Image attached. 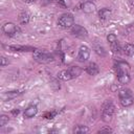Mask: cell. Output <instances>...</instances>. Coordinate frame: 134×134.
<instances>
[{
  "instance_id": "cell-1",
  "label": "cell",
  "mask_w": 134,
  "mask_h": 134,
  "mask_svg": "<svg viewBox=\"0 0 134 134\" xmlns=\"http://www.w3.org/2000/svg\"><path fill=\"white\" fill-rule=\"evenodd\" d=\"M34 59L41 64H47L53 61V55L51 53H49L46 50H42V49H36L34 51Z\"/></svg>"
},
{
  "instance_id": "cell-2",
  "label": "cell",
  "mask_w": 134,
  "mask_h": 134,
  "mask_svg": "<svg viewBox=\"0 0 134 134\" xmlns=\"http://www.w3.org/2000/svg\"><path fill=\"white\" fill-rule=\"evenodd\" d=\"M114 111H115V107L113 105L112 102L110 100H107L104 106H103V111H102V119L105 121V122H109L111 119H112V116L114 114Z\"/></svg>"
},
{
  "instance_id": "cell-3",
  "label": "cell",
  "mask_w": 134,
  "mask_h": 134,
  "mask_svg": "<svg viewBox=\"0 0 134 134\" xmlns=\"http://www.w3.org/2000/svg\"><path fill=\"white\" fill-rule=\"evenodd\" d=\"M58 23L63 28H71L74 25V18L71 14H63L59 18Z\"/></svg>"
},
{
  "instance_id": "cell-4",
  "label": "cell",
  "mask_w": 134,
  "mask_h": 134,
  "mask_svg": "<svg viewBox=\"0 0 134 134\" xmlns=\"http://www.w3.org/2000/svg\"><path fill=\"white\" fill-rule=\"evenodd\" d=\"M2 31L8 37H13L19 32V28L16 24H14L12 22H7L2 26Z\"/></svg>"
},
{
  "instance_id": "cell-5",
  "label": "cell",
  "mask_w": 134,
  "mask_h": 134,
  "mask_svg": "<svg viewBox=\"0 0 134 134\" xmlns=\"http://www.w3.org/2000/svg\"><path fill=\"white\" fill-rule=\"evenodd\" d=\"M90 57V49L88 46L86 45H82L79 49V53H77V61L81 62V63H84L86 61H88Z\"/></svg>"
},
{
  "instance_id": "cell-6",
  "label": "cell",
  "mask_w": 134,
  "mask_h": 134,
  "mask_svg": "<svg viewBox=\"0 0 134 134\" xmlns=\"http://www.w3.org/2000/svg\"><path fill=\"white\" fill-rule=\"evenodd\" d=\"M71 34L75 37H79V38H86L88 36L87 29L81 25H77V24H75L71 27Z\"/></svg>"
},
{
  "instance_id": "cell-7",
  "label": "cell",
  "mask_w": 134,
  "mask_h": 134,
  "mask_svg": "<svg viewBox=\"0 0 134 134\" xmlns=\"http://www.w3.org/2000/svg\"><path fill=\"white\" fill-rule=\"evenodd\" d=\"M95 9H96V6L92 1H86L82 4V10L86 14H92L95 12Z\"/></svg>"
},
{
  "instance_id": "cell-8",
  "label": "cell",
  "mask_w": 134,
  "mask_h": 134,
  "mask_svg": "<svg viewBox=\"0 0 134 134\" xmlns=\"http://www.w3.org/2000/svg\"><path fill=\"white\" fill-rule=\"evenodd\" d=\"M37 113H38V108H37V106L30 105V106H28V107L25 109V111H24V113H23V116H24L25 118H31V117H34L35 115H37Z\"/></svg>"
},
{
  "instance_id": "cell-9",
  "label": "cell",
  "mask_w": 134,
  "mask_h": 134,
  "mask_svg": "<svg viewBox=\"0 0 134 134\" xmlns=\"http://www.w3.org/2000/svg\"><path fill=\"white\" fill-rule=\"evenodd\" d=\"M86 72L88 73V74H90V75H96L98 72H99V68H98V66H97V64H95V63H89L88 65H87V67H86Z\"/></svg>"
},
{
  "instance_id": "cell-10",
  "label": "cell",
  "mask_w": 134,
  "mask_h": 134,
  "mask_svg": "<svg viewBox=\"0 0 134 134\" xmlns=\"http://www.w3.org/2000/svg\"><path fill=\"white\" fill-rule=\"evenodd\" d=\"M117 80H118L119 84H121V85L128 84L130 82L129 72H117Z\"/></svg>"
},
{
  "instance_id": "cell-11",
  "label": "cell",
  "mask_w": 134,
  "mask_h": 134,
  "mask_svg": "<svg viewBox=\"0 0 134 134\" xmlns=\"http://www.w3.org/2000/svg\"><path fill=\"white\" fill-rule=\"evenodd\" d=\"M20 95V92L17 91V90H14V91H8V92H5L2 94V99L4 102H7V100H10V99H14L16 98L17 96Z\"/></svg>"
},
{
  "instance_id": "cell-12",
  "label": "cell",
  "mask_w": 134,
  "mask_h": 134,
  "mask_svg": "<svg viewBox=\"0 0 134 134\" xmlns=\"http://www.w3.org/2000/svg\"><path fill=\"white\" fill-rule=\"evenodd\" d=\"M93 49H94V51L99 55V57H105L106 54H107V51H106V49H105V47L100 44V43H94L93 44Z\"/></svg>"
},
{
  "instance_id": "cell-13",
  "label": "cell",
  "mask_w": 134,
  "mask_h": 134,
  "mask_svg": "<svg viewBox=\"0 0 134 134\" xmlns=\"http://www.w3.org/2000/svg\"><path fill=\"white\" fill-rule=\"evenodd\" d=\"M57 77L60 79V80H62V81H70V80H72V75H71V73L69 72L68 69L60 71L57 74Z\"/></svg>"
},
{
  "instance_id": "cell-14",
  "label": "cell",
  "mask_w": 134,
  "mask_h": 134,
  "mask_svg": "<svg viewBox=\"0 0 134 134\" xmlns=\"http://www.w3.org/2000/svg\"><path fill=\"white\" fill-rule=\"evenodd\" d=\"M98 17H99L100 20H108L111 17V9H109L107 7L102 8L98 12Z\"/></svg>"
},
{
  "instance_id": "cell-15",
  "label": "cell",
  "mask_w": 134,
  "mask_h": 134,
  "mask_svg": "<svg viewBox=\"0 0 134 134\" xmlns=\"http://www.w3.org/2000/svg\"><path fill=\"white\" fill-rule=\"evenodd\" d=\"M115 69H116V72H129L130 67L126 62H118L116 64Z\"/></svg>"
},
{
  "instance_id": "cell-16",
  "label": "cell",
  "mask_w": 134,
  "mask_h": 134,
  "mask_svg": "<svg viewBox=\"0 0 134 134\" xmlns=\"http://www.w3.org/2000/svg\"><path fill=\"white\" fill-rule=\"evenodd\" d=\"M119 102H120L121 106L130 107V106L133 105L134 99H133V96H125V97H119Z\"/></svg>"
},
{
  "instance_id": "cell-17",
  "label": "cell",
  "mask_w": 134,
  "mask_h": 134,
  "mask_svg": "<svg viewBox=\"0 0 134 134\" xmlns=\"http://www.w3.org/2000/svg\"><path fill=\"white\" fill-rule=\"evenodd\" d=\"M68 70H69V72L71 73L72 79L77 77V76L82 73V68L79 67V66H70V67L68 68Z\"/></svg>"
},
{
  "instance_id": "cell-18",
  "label": "cell",
  "mask_w": 134,
  "mask_h": 134,
  "mask_svg": "<svg viewBox=\"0 0 134 134\" xmlns=\"http://www.w3.org/2000/svg\"><path fill=\"white\" fill-rule=\"evenodd\" d=\"M88 132H89V129L86 126H83V125H77L73 129V133H75V134H85V133H88Z\"/></svg>"
},
{
  "instance_id": "cell-19",
  "label": "cell",
  "mask_w": 134,
  "mask_h": 134,
  "mask_svg": "<svg viewBox=\"0 0 134 134\" xmlns=\"http://www.w3.org/2000/svg\"><path fill=\"white\" fill-rule=\"evenodd\" d=\"M122 50H124V52H125L127 55H129V57L134 55V45H133V44H126V45L124 46Z\"/></svg>"
},
{
  "instance_id": "cell-20",
  "label": "cell",
  "mask_w": 134,
  "mask_h": 134,
  "mask_svg": "<svg viewBox=\"0 0 134 134\" xmlns=\"http://www.w3.org/2000/svg\"><path fill=\"white\" fill-rule=\"evenodd\" d=\"M29 21V15L27 13H21L20 16H19V22L21 24H27Z\"/></svg>"
},
{
  "instance_id": "cell-21",
  "label": "cell",
  "mask_w": 134,
  "mask_h": 134,
  "mask_svg": "<svg viewBox=\"0 0 134 134\" xmlns=\"http://www.w3.org/2000/svg\"><path fill=\"white\" fill-rule=\"evenodd\" d=\"M110 46H111L112 51L115 52V53H119L120 50H121L120 45H119V43H118L117 41H115V42H113V43H110Z\"/></svg>"
},
{
  "instance_id": "cell-22",
  "label": "cell",
  "mask_w": 134,
  "mask_h": 134,
  "mask_svg": "<svg viewBox=\"0 0 134 134\" xmlns=\"http://www.w3.org/2000/svg\"><path fill=\"white\" fill-rule=\"evenodd\" d=\"M118 96L119 97H125V96H132V93L128 89H121L118 91Z\"/></svg>"
},
{
  "instance_id": "cell-23",
  "label": "cell",
  "mask_w": 134,
  "mask_h": 134,
  "mask_svg": "<svg viewBox=\"0 0 134 134\" xmlns=\"http://www.w3.org/2000/svg\"><path fill=\"white\" fill-rule=\"evenodd\" d=\"M8 120H9L8 115H6V114H2V115L0 116V127H4V126L8 122Z\"/></svg>"
},
{
  "instance_id": "cell-24",
  "label": "cell",
  "mask_w": 134,
  "mask_h": 134,
  "mask_svg": "<svg viewBox=\"0 0 134 134\" xmlns=\"http://www.w3.org/2000/svg\"><path fill=\"white\" fill-rule=\"evenodd\" d=\"M57 111H49V112H46L45 114H44V118H47V119H51V118H53L55 115H57Z\"/></svg>"
},
{
  "instance_id": "cell-25",
  "label": "cell",
  "mask_w": 134,
  "mask_h": 134,
  "mask_svg": "<svg viewBox=\"0 0 134 134\" xmlns=\"http://www.w3.org/2000/svg\"><path fill=\"white\" fill-rule=\"evenodd\" d=\"M107 41H108L109 43H113V42L117 41V38H116V36H115L114 34H109V35L107 36Z\"/></svg>"
},
{
  "instance_id": "cell-26",
  "label": "cell",
  "mask_w": 134,
  "mask_h": 134,
  "mask_svg": "<svg viewBox=\"0 0 134 134\" xmlns=\"http://www.w3.org/2000/svg\"><path fill=\"white\" fill-rule=\"evenodd\" d=\"M50 86L52 87L53 90H58V89H60V85H59V83H58L57 80H51V82H50Z\"/></svg>"
},
{
  "instance_id": "cell-27",
  "label": "cell",
  "mask_w": 134,
  "mask_h": 134,
  "mask_svg": "<svg viewBox=\"0 0 134 134\" xmlns=\"http://www.w3.org/2000/svg\"><path fill=\"white\" fill-rule=\"evenodd\" d=\"M1 67H5L6 65H8V60L5 58V57H2L1 58V63H0Z\"/></svg>"
},
{
  "instance_id": "cell-28",
  "label": "cell",
  "mask_w": 134,
  "mask_h": 134,
  "mask_svg": "<svg viewBox=\"0 0 134 134\" xmlns=\"http://www.w3.org/2000/svg\"><path fill=\"white\" fill-rule=\"evenodd\" d=\"M103 132L110 133V132H112V129H110V128H102L100 130H98V133H103Z\"/></svg>"
},
{
  "instance_id": "cell-29",
  "label": "cell",
  "mask_w": 134,
  "mask_h": 134,
  "mask_svg": "<svg viewBox=\"0 0 134 134\" xmlns=\"http://www.w3.org/2000/svg\"><path fill=\"white\" fill-rule=\"evenodd\" d=\"M19 112H20V110H19V109H15V110H13V111H12V114H13V115H18V114H19Z\"/></svg>"
},
{
  "instance_id": "cell-30",
  "label": "cell",
  "mask_w": 134,
  "mask_h": 134,
  "mask_svg": "<svg viewBox=\"0 0 134 134\" xmlns=\"http://www.w3.org/2000/svg\"><path fill=\"white\" fill-rule=\"evenodd\" d=\"M130 3H132V4L134 5V2H133V0H130Z\"/></svg>"
},
{
  "instance_id": "cell-31",
  "label": "cell",
  "mask_w": 134,
  "mask_h": 134,
  "mask_svg": "<svg viewBox=\"0 0 134 134\" xmlns=\"http://www.w3.org/2000/svg\"><path fill=\"white\" fill-rule=\"evenodd\" d=\"M48 1H53V0H48Z\"/></svg>"
}]
</instances>
